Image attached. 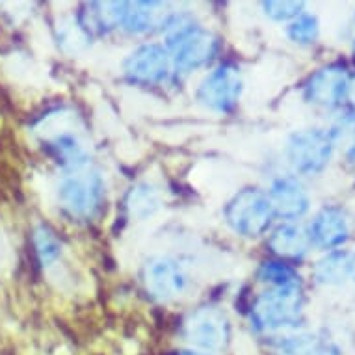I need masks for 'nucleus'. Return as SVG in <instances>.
Segmentation results:
<instances>
[{"mask_svg": "<svg viewBox=\"0 0 355 355\" xmlns=\"http://www.w3.org/2000/svg\"><path fill=\"white\" fill-rule=\"evenodd\" d=\"M302 316V291L300 286H279L262 294L253 309V318L261 327L279 329L296 326Z\"/></svg>", "mask_w": 355, "mask_h": 355, "instance_id": "f257e3e1", "label": "nucleus"}, {"mask_svg": "<svg viewBox=\"0 0 355 355\" xmlns=\"http://www.w3.org/2000/svg\"><path fill=\"white\" fill-rule=\"evenodd\" d=\"M333 153V140L329 132L320 128L302 130L291 138L288 158L292 166L302 173H318L326 168Z\"/></svg>", "mask_w": 355, "mask_h": 355, "instance_id": "f03ea898", "label": "nucleus"}, {"mask_svg": "<svg viewBox=\"0 0 355 355\" xmlns=\"http://www.w3.org/2000/svg\"><path fill=\"white\" fill-rule=\"evenodd\" d=\"M272 205L264 193L257 190H244L229 203L227 220L239 233L248 236L262 233L272 218Z\"/></svg>", "mask_w": 355, "mask_h": 355, "instance_id": "7ed1b4c3", "label": "nucleus"}, {"mask_svg": "<svg viewBox=\"0 0 355 355\" xmlns=\"http://www.w3.org/2000/svg\"><path fill=\"white\" fill-rule=\"evenodd\" d=\"M184 335L198 348L205 352H218L227 346V320L214 309H201L188 318Z\"/></svg>", "mask_w": 355, "mask_h": 355, "instance_id": "20e7f679", "label": "nucleus"}, {"mask_svg": "<svg viewBox=\"0 0 355 355\" xmlns=\"http://www.w3.org/2000/svg\"><path fill=\"white\" fill-rule=\"evenodd\" d=\"M348 71L343 65H327L311 76L305 95L311 103L322 106H335L343 103L348 89Z\"/></svg>", "mask_w": 355, "mask_h": 355, "instance_id": "39448f33", "label": "nucleus"}, {"mask_svg": "<svg viewBox=\"0 0 355 355\" xmlns=\"http://www.w3.org/2000/svg\"><path fill=\"white\" fill-rule=\"evenodd\" d=\"M60 199L73 216H87L94 212L101 199V181L95 175L73 177L60 188Z\"/></svg>", "mask_w": 355, "mask_h": 355, "instance_id": "423d86ee", "label": "nucleus"}, {"mask_svg": "<svg viewBox=\"0 0 355 355\" xmlns=\"http://www.w3.org/2000/svg\"><path fill=\"white\" fill-rule=\"evenodd\" d=\"M240 94V80L236 71L231 67H220L203 82L199 89V99L214 110H229L236 103Z\"/></svg>", "mask_w": 355, "mask_h": 355, "instance_id": "0eeeda50", "label": "nucleus"}, {"mask_svg": "<svg viewBox=\"0 0 355 355\" xmlns=\"http://www.w3.org/2000/svg\"><path fill=\"white\" fill-rule=\"evenodd\" d=\"M349 234L348 220L343 210L337 207H326L322 209L311 223V234L309 239L320 248L331 250L344 244Z\"/></svg>", "mask_w": 355, "mask_h": 355, "instance_id": "6e6552de", "label": "nucleus"}, {"mask_svg": "<svg viewBox=\"0 0 355 355\" xmlns=\"http://www.w3.org/2000/svg\"><path fill=\"white\" fill-rule=\"evenodd\" d=\"M270 205L272 210L283 218H300L307 212L309 196L305 188L292 177H283L274 182L272 192H270Z\"/></svg>", "mask_w": 355, "mask_h": 355, "instance_id": "1a4fd4ad", "label": "nucleus"}, {"mask_svg": "<svg viewBox=\"0 0 355 355\" xmlns=\"http://www.w3.org/2000/svg\"><path fill=\"white\" fill-rule=\"evenodd\" d=\"M216 43L207 32H182L179 35V43L175 47L177 53V62L187 69L198 67V65L205 64L207 60H210L212 53H214Z\"/></svg>", "mask_w": 355, "mask_h": 355, "instance_id": "9d476101", "label": "nucleus"}, {"mask_svg": "<svg viewBox=\"0 0 355 355\" xmlns=\"http://www.w3.org/2000/svg\"><path fill=\"white\" fill-rule=\"evenodd\" d=\"M147 288L158 297L177 296L184 288V275L171 261H155L147 266Z\"/></svg>", "mask_w": 355, "mask_h": 355, "instance_id": "9b49d317", "label": "nucleus"}, {"mask_svg": "<svg viewBox=\"0 0 355 355\" xmlns=\"http://www.w3.org/2000/svg\"><path fill=\"white\" fill-rule=\"evenodd\" d=\"M128 75L141 82L160 80L168 71L166 54L158 47H144L130 56L127 64Z\"/></svg>", "mask_w": 355, "mask_h": 355, "instance_id": "f8f14e48", "label": "nucleus"}, {"mask_svg": "<svg viewBox=\"0 0 355 355\" xmlns=\"http://www.w3.org/2000/svg\"><path fill=\"white\" fill-rule=\"evenodd\" d=\"M355 272V255L352 251H333L318 261L315 270L316 279L324 285H340Z\"/></svg>", "mask_w": 355, "mask_h": 355, "instance_id": "ddd939ff", "label": "nucleus"}, {"mask_svg": "<svg viewBox=\"0 0 355 355\" xmlns=\"http://www.w3.org/2000/svg\"><path fill=\"white\" fill-rule=\"evenodd\" d=\"M309 234L297 225H281L275 229L272 239H270V248L275 255L285 257V259H302L309 250Z\"/></svg>", "mask_w": 355, "mask_h": 355, "instance_id": "4468645a", "label": "nucleus"}, {"mask_svg": "<svg viewBox=\"0 0 355 355\" xmlns=\"http://www.w3.org/2000/svg\"><path fill=\"white\" fill-rule=\"evenodd\" d=\"M277 355H320V343L313 335H294L283 337V340L275 344Z\"/></svg>", "mask_w": 355, "mask_h": 355, "instance_id": "2eb2a0df", "label": "nucleus"}, {"mask_svg": "<svg viewBox=\"0 0 355 355\" xmlns=\"http://www.w3.org/2000/svg\"><path fill=\"white\" fill-rule=\"evenodd\" d=\"M261 277L275 285V288H279V286H300V274L285 262H266V264H262Z\"/></svg>", "mask_w": 355, "mask_h": 355, "instance_id": "dca6fc26", "label": "nucleus"}, {"mask_svg": "<svg viewBox=\"0 0 355 355\" xmlns=\"http://www.w3.org/2000/svg\"><path fill=\"white\" fill-rule=\"evenodd\" d=\"M127 205L132 214L138 216V218H146L158 209L157 193L149 187H138L128 193Z\"/></svg>", "mask_w": 355, "mask_h": 355, "instance_id": "f3484780", "label": "nucleus"}, {"mask_svg": "<svg viewBox=\"0 0 355 355\" xmlns=\"http://www.w3.org/2000/svg\"><path fill=\"white\" fill-rule=\"evenodd\" d=\"M288 35H291L292 41L302 43V45L315 43V40L318 37V21L313 15L302 13L288 26Z\"/></svg>", "mask_w": 355, "mask_h": 355, "instance_id": "a211bd4d", "label": "nucleus"}, {"mask_svg": "<svg viewBox=\"0 0 355 355\" xmlns=\"http://www.w3.org/2000/svg\"><path fill=\"white\" fill-rule=\"evenodd\" d=\"M35 248H37V255L43 262L54 261L60 253L58 240L54 239V234L45 227H40L35 231Z\"/></svg>", "mask_w": 355, "mask_h": 355, "instance_id": "6ab92c4d", "label": "nucleus"}, {"mask_svg": "<svg viewBox=\"0 0 355 355\" xmlns=\"http://www.w3.org/2000/svg\"><path fill=\"white\" fill-rule=\"evenodd\" d=\"M264 8L270 17L277 21H288V19L302 15L303 4L302 2H266Z\"/></svg>", "mask_w": 355, "mask_h": 355, "instance_id": "aec40b11", "label": "nucleus"}, {"mask_svg": "<svg viewBox=\"0 0 355 355\" xmlns=\"http://www.w3.org/2000/svg\"><path fill=\"white\" fill-rule=\"evenodd\" d=\"M344 101H348L349 106H352V110L355 112V76L354 78H349L348 89H346V97H344Z\"/></svg>", "mask_w": 355, "mask_h": 355, "instance_id": "412c9836", "label": "nucleus"}, {"mask_svg": "<svg viewBox=\"0 0 355 355\" xmlns=\"http://www.w3.org/2000/svg\"><path fill=\"white\" fill-rule=\"evenodd\" d=\"M177 355H205V354H201V352H179Z\"/></svg>", "mask_w": 355, "mask_h": 355, "instance_id": "4be33fe9", "label": "nucleus"}, {"mask_svg": "<svg viewBox=\"0 0 355 355\" xmlns=\"http://www.w3.org/2000/svg\"><path fill=\"white\" fill-rule=\"evenodd\" d=\"M354 49H355V47H354Z\"/></svg>", "mask_w": 355, "mask_h": 355, "instance_id": "5701e85b", "label": "nucleus"}]
</instances>
